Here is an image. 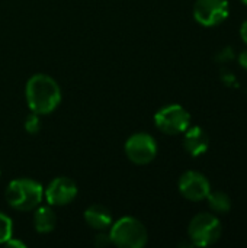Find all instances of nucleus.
<instances>
[{"instance_id": "1", "label": "nucleus", "mask_w": 247, "mask_h": 248, "mask_svg": "<svg viewBox=\"0 0 247 248\" xmlns=\"http://www.w3.org/2000/svg\"><path fill=\"white\" fill-rule=\"evenodd\" d=\"M25 99L31 112L42 116L52 113L61 103V89L48 74H33L25 86Z\"/></svg>"}, {"instance_id": "2", "label": "nucleus", "mask_w": 247, "mask_h": 248, "mask_svg": "<svg viewBox=\"0 0 247 248\" xmlns=\"http://www.w3.org/2000/svg\"><path fill=\"white\" fill-rule=\"evenodd\" d=\"M7 205L19 212H31L44 199V187L33 179L20 177L12 180L4 192Z\"/></svg>"}, {"instance_id": "3", "label": "nucleus", "mask_w": 247, "mask_h": 248, "mask_svg": "<svg viewBox=\"0 0 247 248\" xmlns=\"http://www.w3.org/2000/svg\"><path fill=\"white\" fill-rule=\"evenodd\" d=\"M109 237L118 248H143L148 241V234L144 224L134 217H122L112 222Z\"/></svg>"}, {"instance_id": "4", "label": "nucleus", "mask_w": 247, "mask_h": 248, "mask_svg": "<svg viewBox=\"0 0 247 248\" xmlns=\"http://www.w3.org/2000/svg\"><path fill=\"white\" fill-rule=\"evenodd\" d=\"M223 228L220 219L207 212H201L194 217L188 227V235L192 246L197 247H208L217 243L221 237Z\"/></svg>"}, {"instance_id": "5", "label": "nucleus", "mask_w": 247, "mask_h": 248, "mask_svg": "<svg viewBox=\"0 0 247 248\" xmlns=\"http://www.w3.org/2000/svg\"><path fill=\"white\" fill-rule=\"evenodd\" d=\"M154 124L166 135L183 134L191 125L189 112L181 105H167L160 108L154 115Z\"/></svg>"}, {"instance_id": "6", "label": "nucleus", "mask_w": 247, "mask_h": 248, "mask_svg": "<svg viewBox=\"0 0 247 248\" xmlns=\"http://www.w3.org/2000/svg\"><path fill=\"white\" fill-rule=\"evenodd\" d=\"M124 153L131 163L137 166H146L156 158L157 142L153 135L147 132H135L125 141Z\"/></svg>"}, {"instance_id": "7", "label": "nucleus", "mask_w": 247, "mask_h": 248, "mask_svg": "<svg viewBox=\"0 0 247 248\" xmlns=\"http://www.w3.org/2000/svg\"><path fill=\"white\" fill-rule=\"evenodd\" d=\"M227 0H197L194 6V17L202 26H215L229 16Z\"/></svg>"}, {"instance_id": "8", "label": "nucleus", "mask_w": 247, "mask_h": 248, "mask_svg": "<svg viewBox=\"0 0 247 248\" xmlns=\"http://www.w3.org/2000/svg\"><path fill=\"white\" fill-rule=\"evenodd\" d=\"M79 189L70 177H55L44 189V199L49 206H67L77 198Z\"/></svg>"}, {"instance_id": "9", "label": "nucleus", "mask_w": 247, "mask_h": 248, "mask_svg": "<svg viewBox=\"0 0 247 248\" xmlns=\"http://www.w3.org/2000/svg\"><path fill=\"white\" fill-rule=\"evenodd\" d=\"M178 187L181 195L191 202H201L207 199L208 193L211 192L210 180L202 173L194 170H189L181 176Z\"/></svg>"}, {"instance_id": "10", "label": "nucleus", "mask_w": 247, "mask_h": 248, "mask_svg": "<svg viewBox=\"0 0 247 248\" xmlns=\"http://www.w3.org/2000/svg\"><path fill=\"white\" fill-rule=\"evenodd\" d=\"M183 134H185L183 147L186 153H189L192 157H199L204 153H207L208 145H210V138L202 128L192 126V128H188Z\"/></svg>"}, {"instance_id": "11", "label": "nucleus", "mask_w": 247, "mask_h": 248, "mask_svg": "<svg viewBox=\"0 0 247 248\" xmlns=\"http://www.w3.org/2000/svg\"><path fill=\"white\" fill-rule=\"evenodd\" d=\"M84 222L96 231H106L111 228L114 219L108 208L102 205H90L83 214Z\"/></svg>"}, {"instance_id": "12", "label": "nucleus", "mask_w": 247, "mask_h": 248, "mask_svg": "<svg viewBox=\"0 0 247 248\" xmlns=\"http://www.w3.org/2000/svg\"><path fill=\"white\" fill-rule=\"evenodd\" d=\"M57 225V215L54 209L48 206H38L33 209V228L39 234H48L54 231Z\"/></svg>"}, {"instance_id": "13", "label": "nucleus", "mask_w": 247, "mask_h": 248, "mask_svg": "<svg viewBox=\"0 0 247 248\" xmlns=\"http://www.w3.org/2000/svg\"><path fill=\"white\" fill-rule=\"evenodd\" d=\"M210 208L215 214H226L231 209V199L229 198L227 193L217 190V192H210L207 196Z\"/></svg>"}, {"instance_id": "14", "label": "nucleus", "mask_w": 247, "mask_h": 248, "mask_svg": "<svg viewBox=\"0 0 247 248\" xmlns=\"http://www.w3.org/2000/svg\"><path fill=\"white\" fill-rule=\"evenodd\" d=\"M13 237V221L9 215L0 212V244H6Z\"/></svg>"}, {"instance_id": "15", "label": "nucleus", "mask_w": 247, "mask_h": 248, "mask_svg": "<svg viewBox=\"0 0 247 248\" xmlns=\"http://www.w3.org/2000/svg\"><path fill=\"white\" fill-rule=\"evenodd\" d=\"M23 126H25V131H26L29 135H36V134L41 131V118H39V115L31 112V113L26 116Z\"/></svg>"}, {"instance_id": "16", "label": "nucleus", "mask_w": 247, "mask_h": 248, "mask_svg": "<svg viewBox=\"0 0 247 248\" xmlns=\"http://www.w3.org/2000/svg\"><path fill=\"white\" fill-rule=\"evenodd\" d=\"M111 244H112V241H111L109 232L106 234V232L100 231V234H98L95 237V246H98V247H106V246H111Z\"/></svg>"}, {"instance_id": "17", "label": "nucleus", "mask_w": 247, "mask_h": 248, "mask_svg": "<svg viewBox=\"0 0 247 248\" xmlns=\"http://www.w3.org/2000/svg\"><path fill=\"white\" fill-rule=\"evenodd\" d=\"M6 246L10 248H26V244H25L23 241H20V240H17V238H15V237L9 238V240L6 241Z\"/></svg>"}, {"instance_id": "18", "label": "nucleus", "mask_w": 247, "mask_h": 248, "mask_svg": "<svg viewBox=\"0 0 247 248\" xmlns=\"http://www.w3.org/2000/svg\"><path fill=\"white\" fill-rule=\"evenodd\" d=\"M239 62H240V65L247 70V49H245L243 52H240V55H239Z\"/></svg>"}, {"instance_id": "19", "label": "nucleus", "mask_w": 247, "mask_h": 248, "mask_svg": "<svg viewBox=\"0 0 247 248\" xmlns=\"http://www.w3.org/2000/svg\"><path fill=\"white\" fill-rule=\"evenodd\" d=\"M240 35H242V39L245 41V44L247 45V20L243 22V25L240 28Z\"/></svg>"}, {"instance_id": "20", "label": "nucleus", "mask_w": 247, "mask_h": 248, "mask_svg": "<svg viewBox=\"0 0 247 248\" xmlns=\"http://www.w3.org/2000/svg\"><path fill=\"white\" fill-rule=\"evenodd\" d=\"M242 1H243V3H245V4L247 6V0H242Z\"/></svg>"}, {"instance_id": "21", "label": "nucleus", "mask_w": 247, "mask_h": 248, "mask_svg": "<svg viewBox=\"0 0 247 248\" xmlns=\"http://www.w3.org/2000/svg\"><path fill=\"white\" fill-rule=\"evenodd\" d=\"M0 176H1V170H0Z\"/></svg>"}]
</instances>
